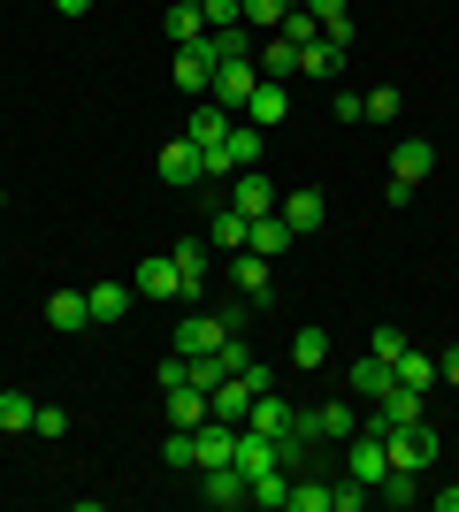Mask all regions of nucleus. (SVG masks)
Listing matches in <instances>:
<instances>
[{"label": "nucleus", "mask_w": 459, "mask_h": 512, "mask_svg": "<svg viewBox=\"0 0 459 512\" xmlns=\"http://www.w3.org/2000/svg\"><path fill=\"white\" fill-rule=\"evenodd\" d=\"M383 444H391V467H406V474H429V467H437V428H429V421L391 428Z\"/></svg>", "instance_id": "f257e3e1"}, {"label": "nucleus", "mask_w": 459, "mask_h": 512, "mask_svg": "<svg viewBox=\"0 0 459 512\" xmlns=\"http://www.w3.org/2000/svg\"><path fill=\"white\" fill-rule=\"evenodd\" d=\"M199 497L215 512H238V505H253V482H245L238 459H230V467H199Z\"/></svg>", "instance_id": "f03ea898"}, {"label": "nucleus", "mask_w": 459, "mask_h": 512, "mask_svg": "<svg viewBox=\"0 0 459 512\" xmlns=\"http://www.w3.org/2000/svg\"><path fill=\"white\" fill-rule=\"evenodd\" d=\"M253 85H261V69H253V62H215V77H207V100L230 107V115H245Z\"/></svg>", "instance_id": "7ed1b4c3"}, {"label": "nucleus", "mask_w": 459, "mask_h": 512, "mask_svg": "<svg viewBox=\"0 0 459 512\" xmlns=\"http://www.w3.org/2000/svg\"><path fill=\"white\" fill-rule=\"evenodd\" d=\"M276 214H284V230H291V237H314V230L329 222V199L314 192V184H291V192L276 199Z\"/></svg>", "instance_id": "20e7f679"}, {"label": "nucleus", "mask_w": 459, "mask_h": 512, "mask_svg": "<svg viewBox=\"0 0 459 512\" xmlns=\"http://www.w3.org/2000/svg\"><path fill=\"white\" fill-rule=\"evenodd\" d=\"M176 62H169V77L184 92H207V77H215V31H207V39H192V46H169Z\"/></svg>", "instance_id": "39448f33"}, {"label": "nucleus", "mask_w": 459, "mask_h": 512, "mask_svg": "<svg viewBox=\"0 0 459 512\" xmlns=\"http://www.w3.org/2000/svg\"><path fill=\"white\" fill-rule=\"evenodd\" d=\"M222 337H230V329H222L215 306H207V314H184V321H176V352H184V360H207V352H222Z\"/></svg>", "instance_id": "423d86ee"}, {"label": "nucleus", "mask_w": 459, "mask_h": 512, "mask_svg": "<svg viewBox=\"0 0 459 512\" xmlns=\"http://www.w3.org/2000/svg\"><path fill=\"white\" fill-rule=\"evenodd\" d=\"M238 459V428L230 421H199L192 428V467H230Z\"/></svg>", "instance_id": "0eeeda50"}, {"label": "nucleus", "mask_w": 459, "mask_h": 512, "mask_svg": "<svg viewBox=\"0 0 459 512\" xmlns=\"http://www.w3.org/2000/svg\"><path fill=\"white\" fill-rule=\"evenodd\" d=\"M253 398H261V390L245 383V375H222V383L207 390V413H215V421H230V428H245V413H253Z\"/></svg>", "instance_id": "6e6552de"}, {"label": "nucleus", "mask_w": 459, "mask_h": 512, "mask_svg": "<svg viewBox=\"0 0 459 512\" xmlns=\"http://www.w3.org/2000/svg\"><path fill=\"white\" fill-rule=\"evenodd\" d=\"M276 199H284V192H276V184H268L261 169H238V184H230V207H238L245 222H261V214H276Z\"/></svg>", "instance_id": "1a4fd4ad"}, {"label": "nucleus", "mask_w": 459, "mask_h": 512, "mask_svg": "<svg viewBox=\"0 0 459 512\" xmlns=\"http://www.w3.org/2000/svg\"><path fill=\"white\" fill-rule=\"evenodd\" d=\"M131 291H138V299H184V276H176V260H169V253H153V260H138Z\"/></svg>", "instance_id": "9d476101"}, {"label": "nucleus", "mask_w": 459, "mask_h": 512, "mask_svg": "<svg viewBox=\"0 0 459 512\" xmlns=\"http://www.w3.org/2000/svg\"><path fill=\"white\" fill-rule=\"evenodd\" d=\"M429 169H437V146H429V138H398L391 146V176L398 184H429Z\"/></svg>", "instance_id": "9b49d317"}, {"label": "nucleus", "mask_w": 459, "mask_h": 512, "mask_svg": "<svg viewBox=\"0 0 459 512\" xmlns=\"http://www.w3.org/2000/svg\"><path fill=\"white\" fill-rule=\"evenodd\" d=\"M176 276H184V299H199L207 291V276H215V245H169Z\"/></svg>", "instance_id": "f8f14e48"}, {"label": "nucleus", "mask_w": 459, "mask_h": 512, "mask_svg": "<svg viewBox=\"0 0 459 512\" xmlns=\"http://www.w3.org/2000/svg\"><path fill=\"white\" fill-rule=\"evenodd\" d=\"M46 329H62V337L92 329V306H85V291H46Z\"/></svg>", "instance_id": "ddd939ff"}, {"label": "nucleus", "mask_w": 459, "mask_h": 512, "mask_svg": "<svg viewBox=\"0 0 459 512\" xmlns=\"http://www.w3.org/2000/svg\"><path fill=\"white\" fill-rule=\"evenodd\" d=\"M284 77H261V85H253V100H245V123L253 130H268V123H284Z\"/></svg>", "instance_id": "4468645a"}, {"label": "nucleus", "mask_w": 459, "mask_h": 512, "mask_svg": "<svg viewBox=\"0 0 459 512\" xmlns=\"http://www.w3.org/2000/svg\"><path fill=\"white\" fill-rule=\"evenodd\" d=\"M85 306H92V321L108 329V321H123V314L138 306V291H131V283H92V291H85Z\"/></svg>", "instance_id": "2eb2a0df"}, {"label": "nucleus", "mask_w": 459, "mask_h": 512, "mask_svg": "<svg viewBox=\"0 0 459 512\" xmlns=\"http://www.w3.org/2000/svg\"><path fill=\"white\" fill-rule=\"evenodd\" d=\"M161 398H169V428H199V421H215V413H207V390H199V383H176V390H161Z\"/></svg>", "instance_id": "dca6fc26"}, {"label": "nucleus", "mask_w": 459, "mask_h": 512, "mask_svg": "<svg viewBox=\"0 0 459 512\" xmlns=\"http://www.w3.org/2000/svg\"><path fill=\"white\" fill-rule=\"evenodd\" d=\"M230 123H238V115H230V107H192V123H184V138H192V146H222V138H230Z\"/></svg>", "instance_id": "f3484780"}, {"label": "nucleus", "mask_w": 459, "mask_h": 512, "mask_svg": "<svg viewBox=\"0 0 459 512\" xmlns=\"http://www.w3.org/2000/svg\"><path fill=\"white\" fill-rule=\"evenodd\" d=\"M238 467H245V482H253V474H268V467H284V459H276V436L238 428Z\"/></svg>", "instance_id": "a211bd4d"}, {"label": "nucleus", "mask_w": 459, "mask_h": 512, "mask_svg": "<svg viewBox=\"0 0 459 512\" xmlns=\"http://www.w3.org/2000/svg\"><path fill=\"white\" fill-rule=\"evenodd\" d=\"M161 176H169V184H199V146L184 138V130L161 146Z\"/></svg>", "instance_id": "6ab92c4d"}, {"label": "nucleus", "mask_w": 459, "mask_h": 512, "mask_svg": "<svg viewBox=\"0 0 459 512\" xmlns=\"http://www.w3.org/2000/svg\"><path fill=\"white\" fill-rule=\"evenodd\" d=\"M352 428H360V413L337 398V406H314L306 413V436H337V444H352Z\"/></svg>", "instance_id": "aec40b11"}, {"label": "nucleus", "mask_w": 459, "mask_h": 512, "mask_svg": "<svg viewBox=\"0 0 459 512\" xmlns=\"http://www.w3.org/2000/svg\"><path fill=\"white\" fill-rule=\"evenodd\" d=\"M245 237H253V222H245L238 207H222V214H215V230H207V245L230 260V253H245Z\"/></svg>", "instance_id": "412c9836"}, {"label": "nucleus", "mask_w": 459, "mask_h": 512, "mask_svg": "<svg viewBox=\"0 0 459 512\" xmlns=\"http://www.w3.org/2000/svg\"><path fill=\"white\" fill-rule=\"evenodd\" d=\"M230 283L245 299H268V253H230Z\"/></svg>", "instance_id": "4be33fe9"}, {"label": "nucleus", "mask_w": 459, "mask_h": 512, "mask_svg": "<svg viewBox=\"0 0 459 512\" xmlns=\"http://www.w3.org/2000/svg\"><path fill=\"white\" fill-rule=\"evenodd\" d=\"M222 153H230V169H261V130L238 115V123H230V138H222Z\"/></svg>", "instance_id": "5701e85b"}, {"label": "nucleus", "mask_w": 459, "mask_h": 512, "mask_svg": "<svg viewBox=\"0 0 459 512\" xmlns=\"http://www.w3.org/2000/svg\"><path fill=\"white\" fill-rule=\"evenodd\" d=\"M375 413H383V421H391V428H406V421H421V390H406V383H391V390H383V398H375Z\"/></svg>", "instance_id": "b1692460"}, {"label": "nucleus", "mask_w": 459, "mask_h": 512, "mask_svg": "<svg viewBox=\"0 0 459 512\" xmlns=\"http://www.w3.org/2000/svg\"><path fill=\"white\" fill-rule=\"evenodd\" d=\"M253 505H268V512H291V467H268V474H253Z\"/></svg>", "instance_id": "393cba45"}, {"label": "nucleus", "mask_w": 459, "mask_h": 512, "mask_svg": "<svg viewBox=\"0 0 459 512\" xmlns=\"http://www.w3.org/2000/svg\"><path fill=\"white\" fill-rule=\"evenodd\" d=\"M391 375H398V383H406V390H421V398H429V383H437V360H421L414 344H406V352H398V360H391Z\"/></svg>", "instance_id": "a878e982"}, {"label": "nucleus", "mask_w": 459, "mask_h": 512, "mask_svg": "<svg viewBox=\"0 0 459 512\" xmlns=\"http://www.w3.org/2000/svg\"><path fill=\"white\" fill-rule=\"evenodd\" d=\"M391 383H398L391 360H375V352H368V360H352V390H360V398H383Z\"/></svg>", "instance_id": "bb28decb"}, {"label": "nucleus", "mask_w": 459, "mask_h": 512, "mask_svg": "<svg viewBox=\"0 0 459 512\" xmlns=\"http://www.w3.org/2000/svg\"><path fill=\"white\" fill-rule=\"evenodd\" d=\"M284 245H291V230H284V214H261V222H253V237H245V253H268V260L284 253Z\"/></svg>", "instance_id": "cd10ccee"}, {"label": "nucleus", "mask_w": 459, "mask_h": 512, "mask_svg": "<svg viewBox=\"0 0 459 512\" xmlns=\"http://www.w3.org/2000/svg\"><path fill=\"white\" fill-rule=\"evenodd\" d=\"M337 69H345V46H329V39H314L299 54V77H337Z\"/></svg>", "instance_id": "c85d7f7f"}, {"label": "nucleus", "mask_w": 459, "mask_h": 512, "mask_svg": "<svg viewBox=\"0 0 459 512\" xmlns=\"http://www.w3.org/2000/svg\"><path fill=\"white\" fill-rule=\"evenodd\" d=\"M192 39H207V16L184 8V0H169V46H192Z\"/></svg>", "instance_id": "c756f323"}, {"label": "nucleus", "mask_w": 459, "mask_h": 512, "mask_svg": "<svg viewBox=\"0 0 459 512\" xmlns=\"http://www.w3.org/2000/svg\"><path fill=\"white\" fill-rule=\"evenodd\" d=\"M291 367H329V329H299L291 337Z\"/></svg>", "instance_id": "7c9ffc66"}, {"label": "nucleus", "mask_w": 459, "mask_h": 512, "mask_svg": "<svg viewBox=\"0 0 459 512\" xmlns=\"http://www.w3.org/2000/svg\"><path fill=\"white\" fill-rule=\"evenodd\" d=\"M284 16H291V0H245V23H253L261 39H268V31H276Z\"/></svg>", "instance_id": "2f4dec72"}, {"label": "nucleus", "mask_w": 459, "mask_h": 512, "mask_svg": "<svg viewBox=\"0 0 459 512\" xmlns=\"http://www.w3.org/2000/svg\"><path fill=\"white\" fill-rule=\"evenodd\" d=\"M291 512H329V482H299L291 474Z\"/></svg>", "instance_id": "473e14b6"}, {"label": "nucleus", "mask_w": 459, "mask_h": 512, "mask_svg": "<svg viewBox=\"0 0 459 512\" xmlns=\"http://www.w3.org/2000/svg\"><path fill=\"white\" fill-rule=\"evenodd\" d=\"M199 16H207V31H230V23H245V0H199Z\"/></svg>", "instance_id": "72a5a7b5"}, {"label": "nucleus", "mask_w": 459, "mask_h": 512, "mask_svg": "<svg viewBox=\"0 0 459 512\" xmlns=\"http://www.w3.org/2000/svg\"><path fill=\"white\" fill-rule=\"evenodd\" d=\"M31 398H23V390H0V428H31Z\"/></svg>", "instance_id": "f704fd0d"}, {"label": "nucleus", "mask_w": 459, "mask_h": 512, "mask_svg": "<svg viewBox=\"0 0 459 512\" xmlns=\"http://www.w3.org/2000/svg\"><path fill=\"white\" fill-rule=\"evenodd\" d=\"M368 352H375V360H398V352H406V329H398V321H383V329L368 337Z\"/></svg>", "instance_id": "c9c22d12"}, {"label": "nucleus", "mask_w": 459, "mask_h": 512, "mask_svg": "<svg viewBox=\"0 0 459 512\" xmlns=\"http://www.w3.org/2000/svg\"><path fill=\"white\" fill-rule=\"evenodd\" d=\"M31 436H46V444H54V436H69V413H62V406H39V413H31Z\"/></svg>", "instance_id": "e433bc0d"}, {"label": "nucleus", "mask_w": 459, "mask_h": 512, "mask_svg": "<svg viewBox=\"0 0 459 512\" xmlns=\"http://www.w3.org/2000/svg\"><path fill=\"white\" fill-rule=\"evenodd\" d=\"M368 123H398V92H391V85L368 92Z\"/></svg>", "instance_id": "4c0bfd02"}, {"label": "nucleus", "mask_w": 459, "mask_h": 512, "mask_svg": "<svg viewBox=\"0 0 459 512\" xmlns=\"http://www.w3.org/2000/svg\"><path fill=\"white\" fill-rule=\"evenodd\" d=\"M337 123H368V92H337Z\"/></svg>", "instance_id": "58836bf2"}, {"label": "nucleus", "mask_w": 459, "mask_h": 512, "mask_svg": "<svg viewBox=\"0 0 459 512\" xmlns=\"http://www.w3.org/2000/svg\"><path fill=\"white\" fill-rule=\"evenodd\" d=\"M161 459H169V467H192V428H176L169 444H161Z\"/></svg>", "instance_id": "ea45409f"}, {"label": "nucleus", "mask_w": 459, "mask_h": 512, "mask_svg": "<svg viewBox=\"0 0 459 512\" xmlns=\"http://www.w3.org/2000/svg\"><path fill=\"white\" fill-rule=\"evenodd\" d=\"M437 375H444V383L459 390V344H452V352H444V360H437Z\"/></svg>", "instance_id": "a19ab883"}, {"label": "nucleus", "mask_w": 459, "mask_h": 512, "mask_svg": "<svg viewBox=\"0 0 459 512\" xmlns=\"http://www.w3.org/2000/svg\"><path fill=\"white\" fill-rule=\"evenodd\" d=\"M46 8H54V16H85L92 0H46Z\"/></svg>", "instance_id": "79ce46f5"}, {"label": "nucleus", "mask_w": 459, "mask_h": 512, "mask_svg": "<svg viewBox=\"0 0 459 512\" xmlns=\"http://www.w3.org/2000/svg\"><path fill=\"white\" fill-rule=\"evenodd\" d=\"M437 512H459V490H437Z\"/></svg>", "instance_id": "37998d69"}, {"label": "nucleus", "mask_w": 459, "mask_h": 512, "mask_svg": "<svg viewBox=\"0 0 459 512\" xmlns=\"http://www.w3.org/2000/svg\"><path fill=\"white\" fill-rule=\"evenodd\" d=\"M184 8H199V0H184Z\"/></svg>", "instance_id": "c03bdc74"}]
</instances>
